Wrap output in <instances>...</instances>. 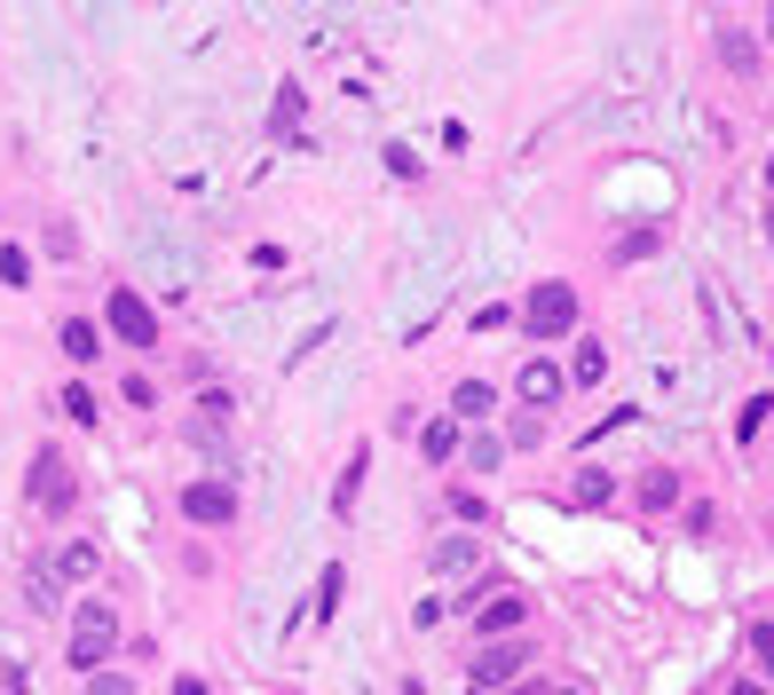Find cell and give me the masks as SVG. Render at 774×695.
Listing matches in <instances>:
<instances>
[{
  "label": "cell",
  "instance_id": "obj_10",
  "mask_svg": "<svg viewBox=\"0 0 774 695\" xmlns=\"http://www.w3.org/2000/svg\"><path fill=\"white\" fill-rule=\"evenodd\" d=\"M451 411H459V419H490V411H498V388H490V380H459V388H451Z\"/></svg>",
  "mask_w": 774,
  "mask_h": 695
},
{
  "label": "cell",
  "instance_id": "obj_2",
  "mask_svg": "<svg viewBox=\"0 0 774 695\" xmlns=\"http://www.w3.org/2000/svg\"><path fill=\"white\" fill-rule=\"evenodd\" d=\"M104 324H111L127 348H158V316H150V301H143L135 285H111V301H104Z\"/></svg>",
  "mask_w": 774,
  "mask_h": 695
},
{
  "label": "cell",
  "instance_id": "obj_28",
  "mask_svg": "<svg viewBox=\"0 0 774 695\" xmlns=\"http://www.w3.org/2000/svg\"><path fill=\"white\" fill-rule=\"evenodd\" d=\"M766 411H774V403H766V395H751V403H743V443H751V434H758V427H766Z\"/></svg>",
  "mask_w": 774,
  "mask_h": 695
},
{
  "label": "cell",
  "instance_id": "obj_19",
  "mask_svg": "<svg viewBox=\"0 0 774 695\" xmlns=\"http://www.w3.org/2000/svg\"><path fill=\"white\" fill-rule=\"evenodd\" d=\"M451 513H459V521H467V530H482V521H490V506H482V498H474V490H467V482H459V490H451Z\"/></svg>",
  "mask_w": 774,
  "mask_h": 695
},
{
  "label": "cell",
  "instance_id": "obj_3",
  "mask_svg": "<svg viewBox=\"0 0 774 695\" xmlns=\"http://www.w3.org/2000/svg\"><path fill=\"white\" fill-rule=\"evenodd\" d=\"M183 521L229 530V521H237V482H183Z\"/></svg>",
  "mask_w": 774,
  "mask_h": 695
},
{
  "label": "cell",
  "instance_id": "obj_4",
  "mask_svg": "<svg viewBox=\"0 0 774 695\" xmlns=\"http://www.w3.org/2000/svg\"><path fill=\"white\" fill-rule=\"evenodd\" d=\"M522 324H530V340H561V332L577 324V293H569V285H538L530 309H522Z\"/></svg>",
  "mask_w": 774,
  "mask_h": 695
},
{
  "label": "cell",
  "instance_id": "obj_27",
  "mask_svg": "<svg viewBox=\"0 0 774 695\" xmlns=\"http://www.w3.org/2000/svg\"><path fill=\"white\" fill-rule=\"evenodd\" d=\"M640 253H656V229H633V237H617V261H640Z\"/></svg>",
  "mask_w": 774,
  "mask_h": 695
},
{
  "label": "cell",
  "instance_id": "obj_1",
  "mask_svg": "<svg viewBox=\"0 0 774 695\" xmlns=\"http://www.w3.org/2000/svg\"><path fill=\"white\" fill-rule=\"evenodd\" d=\"M111 648H119V608H111V600H79V617H71V648H63V664L96 679V672L111 664Z\"/></svg>",
  "mask_w": 774,
  "mask_h": 695
},
{
  "label": "cell",
  "instance_id": "obj_13",
  "mask_svg": "<svg viewBox=\"0 0 774 695\" xmlns=\"http://www.w3.org/2000/svg\"><path fill=\"white\" fill-rule=\"evenodd\" d=\"M451 451H459V427H451V419H435V427H419V459H427V467H443Z\"/></svg>",
  "mask_w": 774,
  "mask_h": 695
},
{
  "label": "cell",
  "instance_id": "obj_31",
  "mask_svg": "<svg viewBox=\"0 0 774 695\" xmlns=\"http://www.w3.org/2000/svg\"><path fill=\"white\" fill-rule=\"evenodd\" d=\"M735 695H766V687H751V679H735Z\"/></svg>",
  "mask_w": 774,
  "mask_h": 695
},
{
  "label": "cell",
  "instance_id": "obj_25",
  "mask_svg": "<svg viewBox=\"0 0 774 695\" xmlns=\"http://www.w3.org/2000/svg\"><path fill=\"white\" fill-rule=\"evenodd\" d=\"M293 119H301V87H293V79H285V87H277V135H285V127H293Z\"/></svg>",
  "mask_w": 774,
  "mask_h": 695
},
{
  "label": "cell",
  "instance_id": "obj_24",
  "mask_svg": "<svg viewBox=\"0 0 774 695\" xmlns=\"http://www.w3.org/2000/svg\"><path fill=\"white\" fill-rule=\"evenodd\" d=\"M25 277H32V261L17 245H0V285H25Z\"/></svg>",
  "mask_w": 774,
  "mask_h": 695
},
{
  "label": "cell",
  "instance_id": "obj_16",
  "mask_svg": "<svg viewBox=\"0 0 774 695\" xmlns=\"http://www.w3.org/2000/svg\"><path fill=\"white\" fill-rule=\"evenodd\" d=\"M474 561H482V538H443V546H435V569H443V577H451V569H474Z\"/></svg>",
  "mask_w": 774,
  "mask_h": 695
},
{
  "label": "cell",
  "instance_id": "obj_9",
  "mask_svg": "<svg viewBox=\"0 0 774 695\" xmlns=\"http://www.w3.org/2000/svg\"><path fill=\"white\" fill-rule=\"evenodd\" d=\"M63 356H71V364H96V356H104V332H96L88 316H63Z\"/></svg>",
  "mask_w": 774,
  "mask_h": 695
},
{
  "label": "cell",
  "instance_id": "obj_30",
  "mask_svg": "<svg viewBox=\"0 0 774 695\" xmlns=\"http://www.w3.org/2000/svg\"><path fill=\"white\" fill-rule=\"evenodd\" d=\"M175 695H214V687L206 679H175Z\"/></svg>",
  "mask_w": 774,
  "mask_h": 695
},
{
  "label": "cell",
  "instance_id": "obj_15",
  "mask_svg": "<svg viewBox=\"0 0 774 695\" xmlns=\"http://www.w3.org/2000/svg\"><path fill=\"white\" fill-rule=\"evenodd\" d=\"M719 63H727V71H758V48H751L735 25H719Z\"/></svg>",
  "mask_w": 774,
  "mask_h": 695
},
{
  "label": "cell",
  "instance_id": "obj_5",
  "mask_svg": "<svg viewBox=\"0 0 774 695\" xmlns=\"http://www.w3.org/2000/svg\"><path fill=\"white\" fill-rule=\"evenodd\" d=\"M71 498H79V482H71V459L40 451V459H32V506H56V513H63Z\"/></svg>",
  "mask_w": 774,
  "mask_h": 695
},
{
  "label": "cell",
  "instance_id": "obj_6",
  "mask_svg": "<svg viewBox=\"0 0 774 695\" xmlns=\"http://www.w3.org/2000/svg\"><path fill=\"white\" fill-rule=\"evenodd\" d=\"M530 617V600L522 593H513V585H498V593H482V608H474V625L498 640V633H513V625H522Z\"/></svg>",
  "mask_w": 774,
  "mask_h": 695
},
{
  "label": "cell",
  "instance_id": "obj_33",
  "mask_svg": "<svg viewBox=\"0 0 774 695\" xmlns=\"http://www.w3.org/2000/svg\"><path fill=\"white\" fill-rule=\"evenodd\" d=\"M766 40H774V9H766Z\"/></svg>",
  "mask_w": 774,
  "mask_h": 695
},
{
  "label": "cell",
  "instance_id": "obj_18",
  "mask_svg": "<svg viewBox=\"0 0 774 695\" xmlns=\"http://www.w3.org/2000/svg\"><path fill=\"white\" fill-rule=\"evenodd\" d=\"M364 467H372V451H356V459H349V474H340V490H332V506H340V513H356V482H364Z\"/></svg>",
  "mask_w": 774,
  "mask_h": 695
},
{
  "label": "cell",
  "instance_id": "obj_14",
  "mask_svg": "<svg viewBox=\"0 0 774 695\" xmlns=\"http://www.w3.org/2000/svg\"><path fill=\"white\" fill-rule=\"evenodd\" d=\"M600 372H609V348H600V340H577V364H569V380H577V388H592Z\"/></svg>",
  "mask_w": 774,
  "mask_h": 695
},
{
  "label": "cell",
  "instance_id": "obj_17",
  "mask_svg": "<svg viewBox=\"0 0 774 695\" xmlns=\"http://www.w3.org/2000/svg\"><path fill=\"white\" fill-rule=\"evenodd\" d=\"M340 585H349V569H340V561H324V577H316V600H308V608H316V625L340 608Z\"/></svg>",
  "mask_w": 774,
  "mask_h": 695
},
{
  "label": "cell",
  "instance_id": "obj_23",
  "mask_svg": "<svg viewBox=\"0 0 774 695\" xmlns=\"http://www.w3.org/2000/svg\"><path fill=\"white\" fill-rule=\"evenodd\" d=\"M751 656H758V672H766V679H774V625H766V617H758V625H751Z\"/></svg>",
  "mask_w": 774,
  "mask_h": 695
},
{
  "label": "cell",
  "instance_id": "obj_20",
  "mask_svg": "<svg viewBox=\"0 0 774 695\" xmlns=\"http://www.w3.org/2000/svg\"><path fill=\"white\" fill-rule=\"evenodd\" d=\"M63 419H79V427H96L104 411H96V395H88V388H63Z\"/></svg>",
  "mask_w": 774,
  "mask_h": 695
},
{
  "label": "cell",
  "instance_id": "obj_7",
  "mask_svg": "<svg viewBox=\"0 0 774 695\" xmlns=\"http://www.w3.org/2000/svg\"><path fill=\"white\" fill-rule=\"evenodd\" d=\"M561 388H569V380H561V364H553V356H530V364H522V380H513V395L538 403V411H546V403H561Z\"/></svg>",
  "mask_w": 774,
  "mask_h": 695
},
{
  "label": "cell",
  "instance_id": "obj_22",
  "mask_svg": "<svg viewBox=\"0 0 774 695\" xmlns=\"http://www.w3.org/2000/svg\"><path fill=\"white\" fill-rule=\"evenodd\" d=\"M229 411H237V403H229L222 388H206V395H198V419H206V427H229Z\"/></svg>",
  "mask_w": 774,
  "mask_h": 695
},
{
  "label": "cell",
  "instance_id": "obj_11",
  "mask_svg": "<svg viewBox=\"0 0 774 695\" xmlns=\"http://www.w3.org/2000/svg\"><path fill=\"white\" fill-rule=\"evenodd\" d=\"M640 506H648V513L679 506V474H672V467H648V474H640Z\"/></svg>",
  "mask_w": 774,
  "mask_h": 695
},
{
  "label": "cell",
  "instance_id": "obj_8",
  "mask_svg": "<svg viewBox=\"0 0 774 695\" xmlns=\"http://www.w3.org/2000/svg\"><path fill=\"white\" fill-rule=\"evenodd\" d=\"M522 664H530V648H522V640H506V648H490V656H474V687L490 695V687H506V679L522 672Z\"/></svg>",
  "mask_w": 774,
  "mask_h": 695
},
{
  "label": "cell",
  "instance_id": "obj_34",
  "mask_svg": "<svg viewBox=\"0 0 774 695\" xmlns=\"http://www.w3.org/2000/svg\"><path fill=\"white\" fill-rule=\"evenodd\" d=\"M766 237H774V214H766Z\"/></svg>",
  "mask_w": 774,
  "mask_h": 695
},
{
  "label": "cell",
  "instance_id": "obj_26",
  "mask_svg": "<svg viewBox=\"0 0 774 695\" xmlns=\"http://www.w3.org/2000/svg\"><path fill=\"white\" fill-rule=\"evenodd\" d=\"M467 467H474V474H490V467H498V443H490V434H474V443H467Z\"/></svg>",
  "mask_w": 774,
  "mask_h": 695
},
{
  "label": "cell",
  "instance_id": "obj_32",
  "mask_svg": "<svg viewBox=\"0 0 774 695\" xmlns=\"http://www.w3.org/2000/svg\"><path fill=\"white\" fill-rule=\"evenodd\" d=\"M403 695H427V687H419V679H411V687H403Z\"/></svg>",
  "mask_w": 774,
  "mask_h": 695
},
{
  "label": "cell",
  "instance_id": "obj_12",
  "mask_svg": "<svg viewBox=\"0 0 774 695\" xmlns=\"http://www.w3.org/2000/svg\"><path fill=\"white\" fill-rule=\"evenodd\" d=\"M617 498V482H609V467H585L577 482H569V506H609Z\"/></svg>",
  "mask_w": 774,
  "mask_h": 695
},
{
  "label": "cell",
  "instance_id": "obj_29",
  "mask_svg": "<svg viewBox=\"0 0 774 695\" xmlns=\"http://www.w3.org/2000/svg\"><path fill=\"white\" fill-rule=\"evenodd\" d=\"M88 695H135V679H111V672H96V679H88Z\"/></svg>",
  "mask_w": 774,
  "mask_h": 695
},
{
  "label": "cell",
  "instance_id": "obj_21",
  "mask_svg": "<svg viewBox=\"0 0 774 695\" xmlns=\"http://www.w3.org/2000/svg\"><path fill=\"white\" fill-rule=\"evenodd\" d=\"M56 577H96V546H63V561H56Z\"/></svg>",
  "mask_w": 774,
  "mask_h": 695
}]
</instances>
